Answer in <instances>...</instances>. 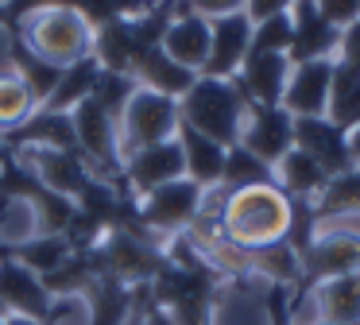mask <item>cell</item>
<instances>
[{"label":"cell","instance_id":"obj_21","mask_svg":"<svg viewBox=\"0 0 360 325\" xmlns=\"http://www.w3.org/2000/svg\"><path fill=\"white\" fill-rule=\"evenodd\" d=\"M248 186H275V170L267 167L264 159L248 151V147L233 144L225 151V174H221V190H248Z\"/></svg>","mask_w":360,"mask_h":325},{"label":"cell","instance_id":"obj_26","mask_svg":"<svg viewBox=\"0 0 360 325\" xmlns=\"http://www.w3.org/2000/svg\"><path fill=\"white\" fill-rule=\"evenodd\" d=\"M314 4L333 27H349L352 20H360V0H314Z\"/></svg>","mask_w":360,"mask_h":325},{"label":"cell","instance_id":"obj_12","mask_svg":"<svg viewBox=\"0 0 360 325\" xmlns=\"http://www.w3.org/2000/svg\"><path fill=\"white\" fill-rule=\"evenodd\" d=\"M329 82H333V58L298 62L283 89V108L290 116H326Z\"/></svg>","mask_w":360,"mask_h":325},{"label":"cell","instance_id":"obj_16","mask_svg":"<svg viewBox=\"0 0 360 325\" xmlns=\"http://www.w3.org/2000/svg\"><path fill=\"white\" fill-rule=\"evenodd\" d=\"M179 144H182V162H186V178L190 182H198L202 190H210V186H221V174H225V144H217V139L202 136V132L186 128V124L179 120Z\"/></svg>","mask_w":360,"mask_h":325},{"label":"cell","instance_id":"obj_20","mask_svg":"<svg viewBox=\"0 0 360 325\" xmlns=\"http://www.w3.org/2000/svg\"><path fill=\"white\" fill-rule=\"evenodd\" d=\"M74 136L89 147V151H86L89 159L105 162V167L112 162V120H109V113H105L94 97H86L78 105V113H74Z\"/></svg>","mask_w":360,"mask_h":325},{"label":"cell","instance_id":"obj_33","mask_svg":"<svg viewBox=\"0 0 360 325\" xmlns=\"http://www.w3.org/2000/svg\"><path fill=\"white\" fill-rule=\"evenodd\" d=\"M356 74H360V66H356Z\"/></svg>","mask_w":360,"mask_h":325},{"label":"cell","instance_id":"obj_15","mask_svg":"<svg viewBox=\"0 0 360 325\" xmlns=\"http://www.w3.org/2000/svg\"><path fill=\"white\" fill-rule=\"evenodd\" d=\"M182 174H186L182 144H171V139L136 151L132 155V167H128V178L136 182V190H140V193H151V190H159V186H167V182H179Z\"/></svg>","mask_w":360,"mask_h":325},{"label":"cell","instance_id":"obj_1","mask_svg":"<svg viewBox=\"0 0 360 325\" xmlns=\"http://www.w3.org/2000/svg\"><path fill=\"white\" fill-rule=\"evenodd\" d=\"M290 232V198L279 186H248L233 190L221 209V236L240 252H259Z\"/></svg>","mask_w":360,"mask_h":325},{"label":"cell","instance_id":"obj_30","mask_svg":"<svg viewBox=\"0 0 360 325\" xmlns=\"http://www.w3.org/2000/svg\"><path fill=\"white\" fill-rule=\"evenodd\" d=\"M43 4H66V0H16V4H12V8H16V12H24V8H27V12H32V8H43Z\"/></svg>","mask_w":360,"mask_h":325},{"label":"cell","instance_id":"obj_22","mask_svg":"<svg viewBox=\"0 0 360 325\" xmlns=\"http://www.w3.org/2000/svg\"><path fill=\"white\" fill-rule=\"evenodd\" d=\"M337 213H360V167L329 178L321 198L314 201V221H326V217H337Z\"/></svg>","mask_w":360,"mask_h":325},{"label":"cell","instance_id":"obj_19","mask_svg":"<svg viewBox=\"0 0 360 325\" xmlns=\"http://www.w3.org/2000/svg\"><path fill=\"white\" fill-rule=\"evenodd\" d=\"M326 120L349 136L360 124V74L349 62H333V82H329V101H326Z\"/></svg>","mask_w":360,"mask_h":325},{"label":"cell","instance_id":"obj_10","mask_svg":"<svg viewBox=\"0 0 360 325\" xmlns=\"http://www.w3.org/2000/svg\"><path fill=\"white\" fill-rule=\"evenodd\" d=\"M174 128H179V108H174L171 97H163V93H140V97H132V105L124 113V139L136 151H143L151 144H163Z\"/></svg>","mask_w":360,"mask_h":325},{"label":"cell","instance_id":"obj_7","mask_svg":"<svg viewBox=\"0 0 360 325\" xmlns=\"http://www.w3.org/2000/svg\"><path fill=\"white\" fill-rule=\"evenodd\" d=\"M295 147L310 155L329 178L356 167L349 151V136L337 124H329L326 116H295Z\"/></svg>","mask_w":360,"mask_h":325},{"label":"cell","instance_id":"obj_8","mask_svg":"<svg viewBox=\"0 0 360 325\" xmlns=\"http://www.w3.org/2000/svg\"><path fill=\"white\" fill-rule=\"evenodd\" d=\"M252 27L256 23L248 20V12H233L221 15V20L210 23V58H205L202 77H236V70L244 66L252 46Z\"/></svg>","mask_w":360,"mask_h":325},{"label":"cell","instance_id":"obj_32","mask_svg":"<svg viewBox=\"0 0 360 325\" xmlns=\"http://www.w3.org/2000/svg\"><path fill=\"white\" fill-rule=\"evenodd\" d=\"M314 325H333V321H314Z\"/></svg>","mask_w":360,"mask_h":325},{"label":"cell","instance_id":"obj_29","mask_svg":"<svg viewBox=\"0 0 360 325\" xmlns=\"http://www.w3.org/2000/svg\"><path fill=\"white\" fill-rule=\"evenodd\" d=\"M143 325H174V321H171V314H167V310H159L155 302H151V306L143 310Z\"/></svg>","mask_w":360,"mask_h":325},{"label":"cell","instance_id":"obj_24","mask_svg":"<svg viewBox=\"0 0 360 325\" xmlns=\"http://www.w3.org/2000/svg\"><path fill=\"white\" fill-rule=\"evenodd\" d=\"M35 105V93L20 77H0V124H20Z\"/></svg>","mask_w":360,"mask_h":325},{"label":"cell","instance_id":"obj_31","mask_svg":"<svg viewBox=\"0 0 360 325\" xmlns=\"http://www.w3.org/2000/svg\"><path fill=\"white\" fill-rule=\"evenodd\" d=\"M349 151H352V162L360 167V124L349 132Z\"/></svg>","mask_w":360,"mask_h":325},{"label":"cell","instance_id":"obj_2","mask_svg":"<svg viewBox=\"0 0 360 325\" xmlns=\"http://www.w3.org/2000/svg\"><path fill=\"white\" fill-rule=\"evenodd\" d=\"M244 93L236 89L233 77H198L186 93H182V124L202 136L217 139V144L233 147L240 139V124H244Z\"/></svg>","mask_w":360,"mask_h":325},{"label":"cell","instance_id":"obj_28","mask_svg":"<svg viewBox=\"0 0 360 325\" xmlns=\"http://www.w3.org/2000/svg\"><path fill=\"white\" fill-rule=\"evenodd\" d=\"M341 58L337 62H349V66H360V20H352L349 27H341Z\"/></svg>","mask_w":360,"mask_h":325},{"label":"cell","instance_id":"obj_17","mask_svg":"<svg viewBox=\"0 0 360 325\" xmlns=\"http://www.w3.org/2000/svg\"><path fill=\"white\" fill-rule=\"evenodd\" d=\"M275 186H279L287 198H295V201H318L321 190L329 186V174L306 151L290 147V151L275 162Z\"/></svg>","mask_w":360,"mask_h":325},{"label":"cell","instance_id":"obj_13","mask_svg":"<svg viewBox=\"0 0 360 325\" xmlns=\"http://www.w3.org/2000/svg\"><path fill=\"white\" fill-rule=\"evenodd\" d=\"M287 77H290L287 54H248L233 82H236V89L244 93L248 105H283Z\"/></svg>","mask_w":360,"mask_h":325},{"label":"cell","instance_id":"obj_23","mask_svg":"<svg viewBox=\"0 0 360 325\" xmlns=\"http://www.w3.org/2000/svg\"><path fill=\"white\" fill-rule=\"evenodd\" d=\"M290 43H295V23H290V12H279L252 27L248 54H290Z\"/></svg>","mask_w":360,"mask_h":325},{"label":"cell","instance_id":"obj_3","mask_svg":"<svg viewBox=\"0 0 360 325\" xmlns=\"http://www.w3.org/2000/svg\"><path fill=\"white\" fill-rule=\"evenodd\" d=\"M302 283L290 291V306L302 302V294H310L318 283L345 271H360V236L356 232H329V236H314L310 248L302 255Z\"/></svg>","mask_w":360,"mask_h":325},{"label":"cell","instance_id":"obj_18","mask_svg":"<svg viewBox=\"0 0 360 325\" xmlns=\"http://www.w3.org/2000/svg\"><path fill=\"white\" fill-rule=\"evenodd\" d=\"M310 294L318 298L321 321L360 325V271H345V275L326 279V283H318Z\"/></svg>","mask_w":360,"mask_h":325},{"label":"cell","instance_id":"obj_9","mask_svg":"<svg viewBox=\"0 0 360 325\" xmlns=\"http://www.w3.org/2000/svg\"><path fill=\"white\" fill-rule=\"evenodd\" d=\"M0 306L12 310L27 321H47L51 317V294L35 271H27L16 255L0 260Z\"/></svg>","mask_w":360,"mask_h":325},{"label":"cell","instance_id":"obj_5","mask_svg":"<svg viewBox=\"0 0 360 325\" xmlns=\"http://www.w3.org/2000/svg\"><path fill=\"white\" fill-rule=\"evenodd\" d=\"M202 186L179 178V182H167L159 190H151L140 205V224L148 232H186L194 224L198 209H202Z\"/></svg>","mask_w":360,"mask_h":325},{"label":"cell","instance_id":"obj_27","mask_svg":"<svg viewBox=\"0 0 360 325\" xmlns=\"http://www.w3.org/2000/svg\"><path fill=\"white\" fill-rule=\"evenodd\" d=\"M182 8L194 15H213V20H221V15H233V12H244V0H182Z\"/></svg>","mask_w":360,"mask_h":325},{"label":"cell","instance_id":"obj_14","mask_svg":"<svg viewBox=\"0 0 360 325\" xmlns=\"http://www.w3.org/2000/svg\"><path fill=\"white\" fill-rule=\"evenodd\" d=\"M179 20H171V27H167L163 35V54L167 58H174L179 66L186 70H205V58H210V23L202 20V15L186 12L179 0Z\"/></svg>","mask_w":360,"mask_h":325},{"label":"cell","instance_id":"obj_4","mask_svg":"<svg viewBox=\"0 0 360 325\" xmlns=\"http://www.w3.org/2000/svg\"><path fill=\"white\" fill-rule=\"evenodd\" d=\"M236 144L248 147L256 159H264L275 170V162L295 147V116L283 105H248Z\"/></svg>","mask_w":360,"mask_h":325},{"label":"cell","instance_id":"obj_11","mask_svg":"<svg viewBox=\"0 0 360 325\" xmlns=\"http://www.w3.org/2000/svg\"><path fill=\"white\" fill-rule=\"evenodd\" d=\"M287 12H290V23H295V43H290L287 58L295 62V66L298 62H314V58H329V54L341 46V27H333V23L318 12L314 0H295Z\"/></svg>","mask_w":360,"mask_h":325},{"label":"cell","instance_id":"obj_25","mask_svg":"<svg viewBox=\"0 0 360 325\" xmlns=\"http://www.w3.org/2000/svg\"><path fill=\"white\" fill-rule=\"evenodd\" d=\"M267 321L271 325H295V314H290V286H279V283L267 286Z\"/></svg>","mask_w":360,"mask_h":325},{"label":"cell","instance_id":"obj_6","mask_svg":"<svg viewBox=\"0 0 360 325\" xmlns=\"http://www.w3.org/2000/svg\"><path fill=\"white\" fill-rule=\"evenodd\" d=\"M35 54L51 66L58 62H74L86 51V27H82V15H74L70 8H39L35 15V31H32Z\"/></svg>","mask_w":360,"mask_h":325}]
</instances>
